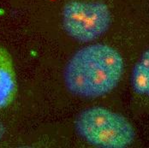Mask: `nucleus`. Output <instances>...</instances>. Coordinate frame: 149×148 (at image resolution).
I'll use <instances>...</instances> for the list:
<instances>
[{
    "label": "nucleus",
    "instance_id": "nucleus-1",
    "mask_svg": "<svg viewBox=\"0 0 149 148\" xmlns=\"http://www.w3.org/2000/svg\"><path fill=\"white\" fill-rule=\"evenodd\" d=\"M123 70V58L115 48L93 44L72 56L65 67L63 79L71 93L93 99L111 92L118 85Z\"/></svg>",
    "mask_w": 149,
    "mask_h": 148
},
{
    "label": "nucleus",
    "instance_id": "nucleus-5",
    "mask_svg": "<svg viewBox=\"0 0 149 148\" xmlns=\"http://www.w3.org/2000/svg\"><path fill=\"white\" fill-rule=\"evenodd\" d=\"M131 84L136 93L149 97V49L141 54L134 64Z\"/></svg>",
    "mask_w": 149,
    "mask_h": 148
},
{
    "label": "nucleus",
    "instance_id": "nucleus-2",
    "mask_svg": "<svg viewBox=\"0 0 149 148\" xmlns=\"http://www.w3.org/2000/svg\"><path fill=\"white\" fill-rule=\"evenodd\" d=\"M75 129L83 140L97 147H128L135 139L132 124L123 116L104 107L81 111L75 121Z\"/></svg>",
    "mask_w": 149,
    "mask_h": 148
},
{
    "label": "nucleus",
    "instance_id": "nucleus-6",
    "mask_svg": "<svg viewBox=\"0 0 149 148\" xmlns=\"http://www.w3.org/2000/svg\"><path fill=\"white\" fill-rule=\"evenodd\" d=\"M4 133H5L4 127H3V125L2 124V122H0V140H1V139L3 138V136Z\"/></svg>",
    "mask_w": 149,
    "mask_h": 148
},
{
    "label": "nucleus",
    "instance_id": "nucleus-3",
    "mask_svg": "<svg viewBox=\"0 0 149 148\" xmlns=\"http://www.w3.org/2000/svg\"><path fill=\"white\" fill-rule=\"evenodd\" d=\"M62 22L66 33L80 42H91L109 29L111 13L103 2L71 0L63 9Z\"/></svg>",
    "mask_w": 149,
    "mask_h": 148
},
{
    "label": "nucleus",
    "instance_id": "nucleus-4",
    "mask_svg": "<svg viewBox=\"0 0 149 148\" xmlns=\"http://www.w3.org/2000/svg\"><path fill=\"white\" fill-rule=\"evenodd\" d=\"M15 68L10 53L0 45V110L13 103L16 95Z\"/></svg>",
    "mask_w": 149,
    "mask_h": 148
}]
</instances>
